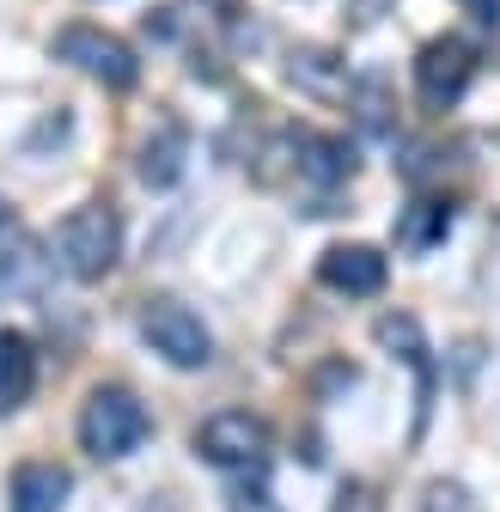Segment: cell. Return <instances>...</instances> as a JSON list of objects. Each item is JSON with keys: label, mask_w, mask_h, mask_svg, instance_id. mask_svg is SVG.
Returning a JSON list of instances; mask_svg holds the SVG:
<instances>
[{"label": "cell", "mask_w": 500, "mask_h": 512, "mask_svg": "<svg viewBox=\"0 0 500 512\" xmlns=\"http://www.w3.org/2000/svg\"><path fill=\"white\" fill-rule=\"evenodd\" d=\"M446 232H452V208H446V202H409V208L397 214V250H409V256L433 250Z\"/></svg>", "instance_id": "12"}, {"label": "cell", "mask_w": 500, "mask_h": 512, "mask_svg": "<svg viewBox=\"0 0 500 512\" xmlns=\"http://www.w3.org/2000/svg\"><path fill=\"white\" fill-rule=\"evenodd\" d=\"M379 348H391L397 360H409V366H421V372H427V342H421V324H415L409 311L379 317Z\"/></svg>", "instance_id": "15"}, {"label": "cell", "mask_w": 500, "mask_h": 512, "mask_svg": "<svg viewBox=\"0 0 500 512\" xmlns=\"http://www.w3.org/2000/svg\"><path fill=\"white\" fill-rule=\"evenodd\" d=\"M293 171L305 183H348L354 177V147L336 135H293Z\"/></svg>", "instance_id": "9"}, {"label": "cell", "mask_w": 500, "mask_h": 512, "mask_svg": "<svg viewBox=\"0 0 500 512\" xmlns=\"http://www.w3.org/2000/svg\"><path fill=\"white\" fill-rule=\"evenodd\" d=\"M421 512H470L464 482H433V488L421 494Z\"/></svg>", "instance_id": "18"}, {"label": "cell", "mask_w": 500, "mask_h": 512, "mask_svg": "<svg viewBox=\"0 0 500 512\" xmlns=\"http://www.w3.org/2000/svg\"><path fill=\"white\" fill-rule=\"evenodd\" d=\"M147 433H153V421H147L141 397L122 391V384H98V391L80 403V445L92 458H104V464L135 458L147 445Z\"/></svg>", "instance_id": "1"}, {"label": "cell", "mask_w": 500, "mask_h": 512, "mask_svg": "<svg viewBox=\"0 0 500 512\" xmlns=\"http://www.w3.org/2000/svg\"><path fill=\"white\" fill-rule=\"evenodd\" d=\"M348 98L360 104V122L372 128V135H385V128H391V116H385L391 104H385V80H379V74H366L360 86H348Z\"/></svg>", "instance_id": "16"}, {"label": "cell", "mask_w": 500, "mask_h": 512, "mask_svg": "<svg viewBox=\"0 0 500 512\" xmlns=\"http://www.w3.org/2000/svg\"><path fill=\"white\" fill-rule=\"evenodd\" d=\"M43 269H49L43 244L7 226V244H0V299H13V293H37V287H43Z\"/></svg>", "instance_id": "11"}, {"label": "cell", "mask_w": 500, "mask_h": 512, "mask_svg": "<svg viewBox=\"0 0 500 512\" xmlns=\"http://www.w3.org/2000/svg\"><path fill=\"white\" fill-rule=\"evenodd\" d=\"M458 7H464L470 19H482V25H494V19H500V0H458Z\"/></svg>", "instance_id": "19"}, {"label": "cell", "mask_w": 500, "mask_h": 512, "mask_svg": "<svg viewBox=\"0 0 500 512\" xmlns=\"http://www.w3.org/2000/svg\"><path fill=\"white\" fill-rule=\"evenodd\" d=\"M74 494V476L68 464H55V458H31L13 470V488H7V512H61Z\"/></svg>", "instance_id": "8"}, {"label": "cell", "mask_w": 500, "mask_h": 512, "mask_svg": "<svg viewBox=\"0 0 500 512\" xmlns=\"http://www.w3.org/2000/svg\"><path fill=\"white\" fill-rule=\"evenodd\" d=\"M470 74H476V49L464 37H433L415 55V92L427 110H452L470 92Z\"/></svg>", "instance_id": "6"}, {"label": "cell", "mask_w": 500, "mask_h": 512, "mask_svg": "<svg viewBox=\"0 0 500 512\" xmlns=\"http://www.w3.org/2000/svg\"><path fill=\"white\" fill-rule=\"evenodd\" d=\"M263 500H269L263 488H257V494H250V488H244V494H232V512H269Z\"/></svg>", "instance_id": "20"}, {"label": "cell", "mask_w": 500, "mask_h": 512, "mask_svg": "<svg viewBox=\"0 0 500 512\" xmlns=\"http://www.w3.org/2000/svg\"><path fill=\"white\" fill-rule=\"evenodd\" d=\"M7 226H13V208H7V202H0V232H7Z\"/></svg>", "instance_id": "22"}, {"label": "cell", "mask_w": 500, "mask_h": 512, "mask_svg": "<svg viewBox=\"0 0 500 512\" xmlns=\"http://www.w3.org/2000/svg\"><path fill=\"white\" fill-rule=\"evenodd\" d=\"M330 512H385V500H379L372 482H342L336 500H330Z\"/></svg>", "instance_id": "17"}, {"label": "cell", "mask_w": 500, "mask_h": 512, "mask_svg": "<svg viewBox=\"0 0 500 512\" xmlns=\"http://www.w3.org/2000/svg\"><path fill=\"white\" fill-rule=\"evenodd\" d=\"M122 256V220L110 202H80L68 220L55 226V263L74 281H104Z\"/></svg>", "instance_id": "2"}, {"label": "cell", "mask_w": 500, "mask_h": 512, "mask_svg": "<svg viewBox=\"0 0 500 512\" xmlns=\"http://www.w3.org/2000/svg\"><path fill=\"white\" fill-rule=\"evenodd\" d=\"M55 55L68 61V68H80L86 80L110 86V92H129V86L141 80L135 49L122 43L116 31H104V25H61V31H55Z\"/></svg>", "instance_id": "4"}, {"label": "cell", "mask_w": 500, "mask_h": 512, "mask_svg": "<svg viewBox=\"0 0 500 512\" xmlns=\"http://www.w3.org/2000/svg\"><path fill=\"white\" fill-rule=\"evenodd\" d=\"M372 19H379V0H360V7H354V25H372Z\"/></svg>", "instance_id": "21"}, {"label": "cell", "mask_w": 500, "mask_h": 512, "mask_svg": "<svg viewBox=\"0 0 500 512\" xmlns=\"http://www.w3.org/2000/svg\"><path fill=\"white\" fill-rule=\"evenodd\" d=\"M141 336H147V348H153L165 366H177V372H196V366L214 360L208 324H202V317L183 305V299H147V305H141Z\"/></svg>", "instance_id": "3"}, {"label": "cell", "mask_w": 500, "mask_h": 512, "mask_svg": "<svg viewBox=\"0 0 500 512\" xmlns=\"http://www.w3.org/2000/svg\"><path fill=\"white\" fill-rule=\"evenodd\" d=\"M177 177H183V135L165 122L159 135L141 147V183H147V189H171Z\"/></svg>", "instance_id": "14"}, {"label": "cell", "mask_w": 500, "mask_h": 512, "mask_svg": "<svg viewBox=\"0 0 500 512\" xmlns=\"http://www.w3.org/2000/svg\"><path fill=\"white\" fill-rule=\"evenodd\" d=\"M391 263H385V250H372V244H330L318 256V281L330 293H348V299H372L385 287Z\"/></svg>", "instance_id": "7"}, {"label": "cell", "mask_w": 500, "mask_h": 512, "mask_svg": "<svg viewBox=\"0 0 500 512\" xmlns=\"http://www.w3.org/2000/svg\"><path fill=\"white\" fill-rule=\"evenodd\" d=\"M287 74H293V86H305V92H318V98H336L348 80H342V61L330 55V49H293L287 55Z\"/></svg>", "instance_id": "13"}, {"label": "cell", "mask_w": 500, "mask_h": 512, "mask_svg": "<svg viewBox=\"0 0 500 512\" xmlns=\"http://www.w3.org/2000/svg\"><path fill=\"white\" fill-rule=\"evenodd\" d=\"M196 458L220 464V470H250L269 458V421L250 409H220L196 427Z\"/></svg>", "instance_id": "5"}, {"label": "cell", "mask_w": 500, "mask_h": 512, "mask_svg": "<svg viewBox=\"0 0 500 512\" xmlns=\"http://www.w3.org/2000/svg\"><path fill=\"white\" fill-rule=\"evenodd\" d=\"M37 384V348L25 330H0V409H25Z\"/></svg>", "instance_id": "10"}]
</instances>
